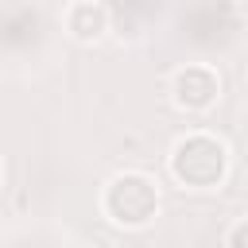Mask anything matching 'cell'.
Wrapping results in <instances>:
<instances>
[{
	"instance_id": "1",
	"label": "cell",
	"mask_w": 248,
	"mask_h": 248,
	"mask_svg": "<svg viewBox=\"0 0 248 248\" xmlns=\"http://www.w3.org/2000/svg\"><path fill=\"white\" fill-rule=\"evenodd\" d=\"M229 147L213 132H186L167 151V170L182 190H217L229 178Z\"/></svg>"
},
{
	"instance_id": "2",
	"label": "cell",
	"mask_w": 248,
	"mask_h": 248,
	"mask_svg": "<svg viewBox=\"0 0 248 248\" xmlns=\"http://www.w3.org/2000/svg\"><path fill=\"white\" fill-rule=\"evenodd\" d=\"M101 213L116 229H143L159 217V182L143 170H120L101 190Z\"/></svg>"
},
{
	"instance_id": "3",
	"label": "cell",
	"mask_w": 248,
	"mask_h": 248,
	"mask_svg": "<svg viewBox=\"0 0 248 248\" xmlns=\"http://www.w3.org/2000/svg\"><path fill=\"white\" fill-rule=\"evenodd\" d=\"M221 97V74L209 62H186L170 78V101L182 112H209Z\"/></svg>"
},
{
	"instance_id": "4",
	"label": "cell",
	"mask_w": 248,
	"mask_h": 248,
	"mask_svg": "<svg viewBox=\"0 0 248 248\" xmlns=\"http://www.w3.org/2000/svg\"><path fill=\"white\" fill-rule=\"evenodd\" d=\"M62 27H66V35L78 39V43H97V39H105V31H108V12H105L97 0H74V4L66 8V16H62Z\"/></svg>"
},
{
	"instance_id": "5",
	"label": "cell",
	"mask_w": 248,
	"mask_h": 248,
	"mask_svg": "<svg viewBox=\"0 0 248 248\" xmlns=\"http://www.w3.org/2000/svg\"><path fill=\"white\" fill-rule=\"evenodd\" d=\"M225 248H248V217L236 221V225L225 232Z\"/></svg>"
}]
</instances>
